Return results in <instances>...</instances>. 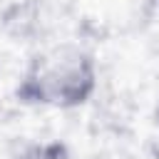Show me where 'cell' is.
<instances>
[{"mask_svg": "<svg viewBox=\"0 0 159 159\" xmlns=\"http://www.w3.org/2000/svg\"><path fill=\"white\" fill-rule=\"evenodd\" d=\"M27 87H35V97L55 104H75L92 87V70L80 52L55 55L37 65L35 75L27 77Z\"/></svg>", "mask_w": 159, "mask_h": 159, "instance_id": "6da1fadb", "label": "cell"}, {"mask_svg": "<svg viewBox=\"0 0 159 159\" xmlns=\"http://www.w3.org/2000/svg\"><path fill=\"white\" fill-rule=\"evenodd\" d=\"M157 119H159V109H157Z\"/></svg>", "mask_w": 159, "mask_h": 159, "instance_id": "7a4b0ae2", "label": "cell"}]
</instances>
